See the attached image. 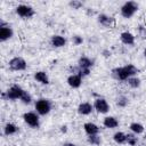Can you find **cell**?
Listing matches in <instances>:
<instances>
[{
    "label": "cell",
    "instance_id": "35",
    "mask_svg": "<svg viewBox=\"0 0 146 146\" xmlns=\"http://www.w3.org/2000/svg\"><path fill=\"white\" fill-rule=\"evenodd\" d=\"M143 55H144V57L146 58V47L144 48V50H143Z\"/></svg>",
    "mask_w": 146,
    "mask_h": 146
},
{
    "label": "cell",
    "instance_id": "23",
    "mask_svg": "<svg viewBox=\"0 0 146 146\" xmlns=\"http://www.w3.org/2000/svg\"><path fill=\"white\" fill-rule=\"evenodd\" d=\"M130 100L125 95H119L115 97V105L119 108H125L129 105Z\"/></svg>",
    "mask_w": 146,
    "mask_h": 146
},
{
    "label": "cell",
    "instance_id": "10",
    "mask_svg": "<svg viewBox=\"0 0 146 146\" xmlns=\"http://www.w3.org/2000/svg\"><path fill=\"white\" fill-rule=\"evenodd\" d=\"M97 23L104 27V29H112L115 25V18L112 15H108L106 13H98V15L96 16Z\"/></svg>",
    "mask_w": 146,
    "mask_h": 146
},
{
    "label": "cell",
    "instance_id": "29",
    "mask_svg": "<svg viewBox=\"0 0 146 146\" xmlns=\"http://www.w3.org/2000/svg\"><path fill=\"white\" fill-rule=\"evenodd\" d=\"M71 41H72V43H73L74 46H81V44L83 43L84 39H83V36L80 35V34H74V35H72Z\"/></svg>",
    "mask_w": 146,
    "mask_h": 146
},
{
    "label": "cell",
    "instance_id": "6",
    "mask_svg": "<svg viewBox=\"0 0 146 146\" xmlns=\"http://www.w3.org/2000/svg\"><path fill=\"white\" fill-rule=\"evenodd\" d=\"M8 68L13 72H23L27 70V62L22 56H15L8 60Z\"/></svg>",
    "mask_w": 146,
    "mask_h": 146
},
{
    "label": "cell",
    "instance_id": "14",
    "mask_svg": "<svg viewBox=\"0 0 146 146\" xmlns=\"http://www.w3.org/2000/svg\"><path fill=\"white\" fill-rule=\"evenodd\" d=\"M102 123H103L104 128L110 129V130H114V129L119 128V125H120L119 119L116 116H114V115H105L103 121H102Z\"/></svg>",
    "mask_w": 146,
    "mask_h": 146
},
{
    "label": "cell",
    "instance_id": "34",
    "mask_svg": "<svg viewBox=\"0 0 146 146\" xmlns=\"http://www.w3.org/2000/svg\"><path fill=\"white\" fill-rule=\"evenodd\" d=\"M62 146H78L75 143H72V141H65L62 144Z\"/></svg>",
    "mask_w": 146,
    "mask_h": 146
},
{
    "label": "cell",
    "instance_id": "32",
    "mask_svg": "<svg viewBox=\"0 0 146 146\" xmlns=\"http://www.w3.org/2000/svg\"><path fill=\"white\" fill-rule=\"evenodd\" d=\"M102 55H103L105 58H108V57H111V56H112V52H111V50H110V49H104V50L102 51Z\"/></svg>",
    "mask_w": 146,
    "mask_h": 146
},
{
    "label": "cell",
    "instance_id": "13",
    "mask_svg": "<svg viewBox=\"0 0 146 146\" xmlns=\"http://www.w3.org/2000/svg\"><path fill=\"white\" fill-rule=\"evenodd\" d=\"M119 39L122 44L128 47H132L136 43V35L130 31H122L119 35Z\"/></svg>",
    "mask_w": 146,
    "mask_h": 146
},
{
    "label": "cell",
    "instance_id": "33",
    "mask_svg": "<svg viewBox=\"0 0 146 146\" xmlns=\"http://www.w3.org/2000/svg\"><path fill=\"white\" fill-rule=\"evenodd\" d=\"M59 131H60L62 133H66V132L68 131V128H67V125H66V124H63V125H60V127H59Z\"/></svg>",
    "mask_w": 146,
    "mask_h": 146
},
{
    "label": "cell",
    "instance_id": "8",
    "mask_svg": "<svg viewBox=\"0 0 146 146\" xmlns=\"http://www.w3.org/2000/svg\"><path fill=\"white\" fill-rule=\"evenodd\" d=\"M94 104V108H95V112H97L98 114H107L111 110V105L108 103V100L102 96H98L94 99L92 102Z\"/></svg>",
    "mask_w": 146,
    "mask_h": 146
},
{
    "label": "cell",
    "instance_id": "16",
    "mask_svg": "<svg viewBox=\"0 0 146 146\" xmlns=\"http://www.w3.org/2000/svg\"><path fill=\"white\" fill-rule=\"evenodd\" d=\"M33 79H34L38 83H40V84H42V86H48V84L50 83L49 75H48V73H47L46 71H43V70L35 71V72L33 73Z\"/></svg>",
    "mask_w": 146,
    "mask_h": 146
},
{
    "label": "cell",
    "instance_id": "26",
    "mask_svg": "<svg viewBox=\"0 0 146 146\" xmlns=\"http://www.w3.org/2000/svg\"><path fill=\"white\" fill-rule=\"evenodd\" d=\"M136 33H137V38H139L140 40H146V25L145 24H139L136 27Z\"/></svg>",
    "mask_w": 146,
    "mask_h": 146
},
{
    "label": "cell",
    "instance_id": "11",
    "mask_svg": "<svg viewBox=\"0 0 146 146\" xmlns=\"http://www.w3.org/2000/svg\"><path fill=\"white\" fill-rule=\"evenodd\" d=\"M49 43H50V46L52 48L59 49V48H64L67 44V39L63 34H52L50 36Z\"/></svg>",
    "mask_w": 146,
    "mask_h": 146
},
{
    "label": "cell",
    "instance_id": "2",
    "mask_svg": "<svg viewBox=\"0 0 146 146\" xmlns=\"http://www.w3.org/2000/svg\"><path fill=\"white\" fill-rule=\"evenodd\" d=\"M25 89H23L19 84H11L6 91H2L1 97L3 100H10V102H16L19 100L21 97L23 96Z\"/></svg>",
    "mask_w": 146,
    "mask_h": 146
},
{
    "label": "cell",
    "instance_id": "15",
    "mask_svg": "<svg viewBox=\"0 0 146 146\" xmlns=\"http://www.w3.org/2000/svg\"><path fill=\"white\" fill-rule=\"evenodd\" d=\"M66 83L72 89H79L83 83V79L79 74H68L66 78Z\"/></svg>",
    "mask_w": 146,
    "mask_h": 146
},
{
    "label": "cell",
    "instance_id": "3",
    "mask_svg": "<svg viewBox=\"0 0 146 146\" xmlns=\"http://www.w3.org/2000/svg\"><path fill=\"white\" fill-rule=\"evenodd\" d=\"M34 110L40 116H46L51 112L52 103L49 98L40 97L36 100H34Z\"/></svg>",
    "mask_w": 146,
    "mask_h": 146
},
{
    "label": "cell",
    "instance_id": "30",
    "mask_svg": "<svg viewBox=\"0 0 146 146\" xmlns=\"http://www.w3.org/2000/svg\"><path fill=\"white\" fill-rule=\"evenodd\" d=\"M76 74H79L82 79H84V78H87V76H89V75L91 74V70H89V68H83V67L78 66V73H76Z\"/></svg>",
    "mask_w": 146,
    "mask_h": 146
},
{
    "label": "cell",
    "instance_id": "18",
    "mask_svg": "<svg viewBox=\"0 0 146 146\" xmlns=\"http://www.w3.org/2000/svg\"><path fill=\"white\" fill-rule=\"evenodd\" d=\"M76 65L80 66V67H83V68H89V70H91V68L94 67V65H95V60H94V58H91V57H89V56L82 55V56L79 57Z\"/></svg>",
    "mask_w": 146,
    "mask_h": 146
},
{
    "label": "cell",
    "instance_id": "21",
    "mask_svg": "<svg viewBox=\"0 0 146 146\" xmlns=\"http://www.w3.org/2000/svg\"><path fill=\"white\" fill-rule=\"evenodd\" d=\"M112 138H113V141H114L115 144H117V145L127 144V133L123 132V131H120V130L115 131V132L113 133Z\"/></svg>",
    "mask_w": 146,
    "mask_h": 146
},
{
    "label": "cell",
    "instance_id": "28",
    "mask_svg": "<svg viewBox=\"0 0 146 146\" xmlns=\"http://www.w3.org/2000/svg\"><path fill=\"white\" fill-rule=\"evenodd\" d=\"M68 7L73 10H79L84 7V3L80 0H71V1H68Z\"/></svg>",
    "mask_w": 146,
    "mask_h": 146
},
{
    "label": "cell",
    "instance_id": "5",
    "mask_svg": "<svg viewBox=\"0 0 146 146\" xmlns=\"http://www.w3.org/2000/svg\"><path fill=\"white\" fill-rule=\"evenodd\" d=\"M24 123L26 125H29L32 129H39L41 121H40V115L35 112V111H27L25 113H23L22 116Z\"/></svg>",
    "mask_w": 146,
    "mask_h": 146
},
{
    "label": "cell",
    "instance_id": "31",
    "mask_svg": "<svg viewBox=\"0 0 146 146\" xmlns=\"http://www.w3.org/2000/svg\"><path fill=\"white\" fill-rule=\"evenodd\" d=\"M86 13H87V15H89V16H97L98 14L95 11V9L94 8H86Z\"/></svg>",
    "mask_w": 146,
    "mask_h": 146
},
{
    "label": "cell",
    "instance_id": "19",
    "mask_svg": "<svg viewBox=\"0 0 146 146\" xmlns=\"http://www.w3.org/2000/svg\"><path fill=\"white\" fill-rule=\"evenodd\" d=\"M19 131V128L17 127V124H15L14 122H6L3 124L2 128V132L5 136L9 137V136H14Z\"/></svg>",
    "mask_w": 146,
    "mask_h": 146
},
{
    "label": "cell",
    "instance_id": "9",
    "mask_svg": "<svg viewBox=\"0 0 146 146\" xmlns=\"http://www.w3.org/2000/svg\"><path fill=\"white\" fill-rule=\"evenodd\" d=\"M14 36V29L5 19H0V41L6 42Z\"/></svg>",
    "mask_w": 146,
    "mask_h": 146
},
{
    "label": "cell",
    "instance_id": "24",
    "mask_svg": "<svg viewBox=\"0 0 146 146\" xmlns=\"http://www.w3.org/2000/svg\"><path fill=\"white\" fill-rule=\"evenodd\" d=\"M102 137L100 135H91V136H88L87 137V143L90 145V146H99L102 144Z\"/></svg>",
    "mask_w": 146,
    "mask_h": 146
},
{
    "label": "cell",
    "instance_id": "1",
    "mask_svg": "<svg viewBox=\"0 0 146 146\" xmlns=\"http://www.w3.org/2000/svg\"><path fill=\"white\" fill-rule=\"evenodd\" d=\"M138 73H139V68L133 64L116 66V67L112 68V71H111L112 78L120 82H125L129 78H131L133 75H138Z\"/></svg>",
    "mask_w": 146,
    "mask_h": 146
},
{
    "label": "cell",
    "instance_id": "25",
    "mask_svg": "<svg viewBox=\"0 0 146 146\" xmlns=\"http://www.w3.org/2000/svg\"><path fill=\"white\" fill-rule=\"evenodd\" d=\"M138 143H139V138L137 135H135L132 132L127 133V144L129 146H138Z\"/></svg>",
    "mask_w": 146,
    "mask_h": 146
},
{
    "label": "cell",
    "instance_id": "22",
    "mask_svg": "<svg viewBox=\"0 0 146 146\" xmlns=\"http://www.w3.org/2000/svg\"><path fill=\"white\" fill-rule=\"evenodd\" d=\"M125 82H127L128 87L131 88V89H139L140 86H141V79L138 75H133V76L129 78Z\"/></svg>",
    "mask_w": 146,
    "mask_h": 146
},
{
    "label": "cell",
    "instance_id": "20",
    "mask_svg": "<svg viewBox=\"0 0 146 146\" xmlns=\"http://www.w3.org/2000/svg\"><path fill=\"white\" fill-rule=\"evenodd\" d=\"M145 125L141 123V122H138V121H133L129 124V130L130 132L137 135V136H140V135H144L145 132Z\"/></svg>",
    "mask_w": 146,
    "mask_h": 146
},
{
    "label": "cell",
    "instance_id": "4",
    "mask_svg": "<svg viewBox=\"0 0 146 146\" xmlns=\"http://www.w3.org/2000/svg\"><path fill=\"white\" fill-rule=\"evenodd\" d=\"M138 10H139V5L136 1H125L120 7V15L124 19H130L137 14Z\"/></svg>",
    "mask_w": 146,
    "mask_h": 146
},
{
    "label": "cell",
    "instance_id": "36",
    "mask_svg": "<svg viewBox=\"0 0 146 146\" xmlns=\"http://www.w3.org/2000/svg\"><path fill=\"white\" fill-rule=\"evenodd\" d=\"M144 139L146 140V132H144Z\"/></svg>",
    "mask_w": 146,
    "mask_h": 146
},
{
    "label": "cell",
    "instance_id": "7",
    "mask_svg": "<svg viewBox=\"0 0 146 146\" xmlns=\"http://www.w3.org/2000/svg\"><path fill=\"white\" fill-rule=\"evenodd\" d=\"M15 13L17 16L24 19H30L35 15V10L31 5L27 3H19L15 7Z\"/></svg>",
    "mask_w": 146,
    "mask_h": 146
},
{
    "label": "cell",
    "instance_id": "17",
    "mask_svg": "<svg viewBox=\"0 0 146 146\" xmlns=\"http://www.w3.org/2000/svg\"><path fill=\"white\" fill-rule=\"evenodd\" d=\"M83 131L86 132L87 136H91V135H99L100 132V127L91 121H88L86 123H83Z\"/></svg>",
    "mask_w": 146,
    "mask_h": 146
},
{
    "label": "cell",
    "instance_id": "12",
    "mask_svg": "<svg viewBox=\"0 0 146 146\" xmlns=\"http://www.w3.org/2000/svg\"><path fill=\"white\" fill-rule=\"evenodd\" d=\"M76 112H78L79 115L88 116V115H90L95 112L94 104L90 103V102H81L76 107Z\"/></svg>",
    "mask_w": 146,
    "mask_h": 146
},
{
    "label": "cell",
    "instance_id": "27",
    "mask_svg": "<svg viewBox=\"0 0 146 146\" xmlns=\"http://www.w3.org/2000/svg\"><path fill=\"white\" fill-rule=\"evenodd\" d=\"M19 102H21L22 104H24V105H31V104L33 103V97H32V95H31L27 90H25L24 94H23V96L21 97Z\"/></svg>",
    "mask_w": 146,
    "mask_h": 146
}]
</instances>
